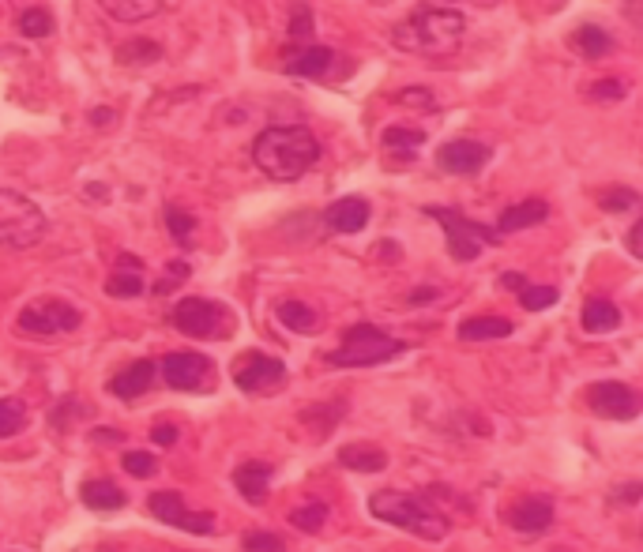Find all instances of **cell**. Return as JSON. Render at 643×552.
<instances>
[{
    "instance_id": "cell-38",
    "label": "cell",
    "mask_w": 643,
    "mask_h": 552,
    "mask_svg": "<svg viewBox=\"0 0 643 552\" xmlns=\"http://www.w3.org/2000/svg\"><path fill=\"white\" fill-rule=\"evenodd\" d=\"M290 38H298V42L313 38V8H309V4H298V8H294V16H290Z\"/></svg>"
},
{
    "instance_id": "cell-18",
    "label": "cell",
    "mask_w": 643,
    "mask_h": 552,
    "mask_svg": "<svg viewBox=\"0 0 643 552\" xmlns=\"http://www.w3.org/2000/svg\"><path fill=\"white\" fill-rule=\"evenodd\" d=\"M271 474H275V470H271V462L249 459V462H241V466L234 470V485H237V492L249 500V504H264Z\"/></svg>"
},
{
    "instance_id": "cell-15",
    "label": "cell",
    "mask_w": 643,
    "mask_h": 552,
    "mask_svg": "<svg viewBox=\"0 0 643 552\" xmlns=\"http://www.w3.org/2000/svg\"><path fill=\"white\" fill-rule=\"evenodd\" d=\"M155 376H158L155 361H132V365L121 368V372L110 380V395H113V399H121V402L140 399L143 391H151Z\"/></svg>"
},
{
    "instance_id": "cell-13",
    "label": "cell",
    "mask_w": 643,
    "mask_h": 552,
    "mask_svg": "<svg viewBox=\"0 0 643 552\" xmlns=\"http://www.w3.org/2000/svg\"><path fill=\"white\" fill-rule=\"evenodd\" d=\"M489 158H493V151L478 139H448L437 151V166L455 177H474L489 166Z\"/></svg>"
},
{
    "instance_id": "cell-29",
    "label": "cell",
    "mask_w": 643,
    "mask_h": 552,
    "mask_svg": "<svg viewBox=\"0 0 643 552\" xmlns=\"http://www.w3.org/2000/svg\"><path fill=\"white\" fill-rule=\"evenodd\" d=\"M328 522V504H301L290 511V526H298L301 534H316Z\"/></svg>"
},
{
    "instance_id": "cell-17",
    "label": "cell",
    "mask_w": 643,
    "mask_h": 552,
    "mask_svg": "<svg viewBox=\"0 0 643 552\" xmlns=\"http://www.w3.org/2000/svg\"><path fill=\"white\" fill-rule=\"evenodd\" d=\"M335 64V53L328 46H305L298 53L286 57V76H301V79H324Z\"/></svg>"
},
{
    "instance_id": "cell-46",
    "label": "cell",
    "mask_w": 643,
    "mask_h": 552,
    "mask_svg": "<svg viewBox=\"0 0 643 552\" xmlns=\"http://www.w3.org/2000/svg\"><path fill=\"white\" fill-rule=\"evenodd\" d=\"M501 282H504V286H508V290H523V286H527V278L516 275V271H508V275H504Z\"/></svg>"
},
{
    "instance_id": "cell-21",
    "label": "cell",
    "mask_w": 643,
    "mask_h": 552,
    "mask_svg": "<svg viewBox=\"0 0 643 552\" xmlns=\"http://www.w3.org/2000/svg\"><path fill=\"white\" fill-rule=\"evenodd\" d=\"M339 462L346 470H358V474H377L388 466V451H380L377 444H346L339 451Z\"/></svg>"
},
{
    "instance_id": "cell-43",
    "label": "cell",
    "mask_w": 643,
    "mask_h": 552,
    "mask_svg": "<svg viewBox=\"0 0 643 552\" xmlns=\"http://www.w3.org/2000/svg\"><path fill=\"white\" fill-rule=\"evenodd\" d=\"M151 444H158V447L177 444V429H173V425H155V429H151Z\"/></svg>"
},
{
    "instance_id": "cell-4",
    "label": "cell",
    "mask_w": 643,
    "mask_h": 552,
    "mask_svg": "<svg viewBox=\"0 0 643 552\" xmlns=\"http://www.w3.org/2000/svg\"><path fill=\"white\" fill-rule=\"evenodd\" d=\"M399 353H407L403 338H392L388 331H380L373 323H354L343 335V346L328 353L331 368H373L392 361Z\"/></svg>"
},
{
    "instance_id": "cell-34",
    "label": "cell",
    "mask_w": 643,
    "mask_h": 552,
    "mask_svg": "<svg viewBox=\"0 0 643 552\" xmlns=\"http://www.w3.org/2000/svg\"><path fill=\"white\" fill-rule=\"evenodd\" d=\"M519 305L527 312H542V308L557 305V290L553 286H523L519 290Z\"/></svg>"
},
{
    "instance_id": "cell-45",
    "label": "cell",
    "mask_w": 643,
    "mask_h": 552,
    "mask_svg": "<svg viewBox=\"0 0 643 552\" xmlns=\"http://www.w3.org/2000/svg\"><path fill=\"white\" fill-rule=\"evenodd\" d=\"M640 237H643V222H636V226L628 230V252H632V256H640V252H643V248H640Z\"/></svg>"
},
{
    "instance_id": "cell-28",
    "label": "cell",
    "mask_w": 643,
    "mask_h": 552,
    "mask_svg": "<svg viewBox=\"0 0 643 552\" xmlns=\"http://www.w3.org/2000/svg\"><path fill=\"white\" fill-rule=\"evenodd\" d=\"M27 429V406L19 399H0V440Z\"/></svg>"
},
{
    "instance_id": "cell-42",
    "label": "cell",
    "mask_w": 643,
    "mask_h": 552,
    "mask_svg": "<svg viewBox=\"0 0 643 552\" xmlns=\"http://www.w3.org/2000/svg\"><path fill=\"white\" fill-rule=\"evenodd\" d=\"M640 492H643L640 481H628L621 492H610V504H636V500H640Z\"/></svg>"
},
{
    "instance_id": "cell-11",
    "label": "cell",
    "mask_w": 643,
    "mask_h": 552,
    "mask_svg": "<svg viewBox=\"0 0 643 552\" xmlns=\"http://www.w3.org/2000/svg\"><path fill=\"white\" fill-rule=\"evenodd\" d=\"M162 384L173 387V391H207L211 387V361L204 353L192 350H177L170 357H162Z\"/></svg>"
},
{
    "instance_id": "cell-10",
    "label": "cell",
    "mask_w": 643,
    "mask_h": 552,
    "mask_svg": "<svg viewBox=\"0 0 643 552\" xmlns=\"http://www.w3.org/2000/svg\"><path fill=\"white\" fill-rule=\"evenodd\" d=\"M147 511H151L158 522L177 526V530H189V534H211V530H215V519H211L207 511H192L181 492H166V489L151 492V496H147Z\"/></svg>"
},
{
    "instance_id": "cell-31",
    "label": "cell",
    "mask_w": 643,
    "mask_h": 552,
    "mask_svg": "<svg viewBox=\"0 0 643 552\" xmlns=\"http://www.w3.org/2000/svg\"><path fill=\"white\" fill-rule=\"evenodd\" d=\"M117 61H121V64H151V61H162V49H158L155 42H143V38H136L132 46L117 49Z\"/></svg>"
},
{
    "instance_id": "cell-8",
    "label": "cell",
    "mask_w": 643,
    "mask_h": 552,
    "mask_svg": "<svg viewBox=\"0 0 643 552\" xmlns=\"http://www.w3.org/2000/svg\"><path fill=\"white\" fill-rule=\"evenodd\" d=\"M16 327L23 335H68L79 327V312L61 297H38L19 312Z\"/></svg>"
},
{
    "instance_id": "cell-16",
    "label": "cell",
    "mask_w": 643,
    "mask_h": 552,
    "mask_svg": "<svg viewBox=\"0 0 643 552\" xmlns=\"http://www.w3.org/2000/svg\"><path fill=\"white\" fill-rule=\"evenodd\" d=\"M324 222L335 233H361L365 222H369V203L361 200V196H343V200H335L324 211Z\"/></svg>"
},
{
    "instance_id": "cell-1",
    "label": "cell",
    "mask_w": 643,
    "mask_h": 552,
    "mask_svg": "<svg viewBox=\"0 0 643 552\" xmlns=\"http://www.w3.org/2000/svg\"><path fill=\"white\" fill-rule=\"evenodd\" d=\"M252 162L264 169L271 181H298L320 162V139L305 124H271L252 143Z\"/></svg>"
},
{
    "instance_id": "cell-25",
    "label": "cell",
    "mask_w": 643,
    "mask_h": 552,
    "mask_svg": "<svg viewBox=\"0 0 643 552\" xmlns=\"http://www.w3.org/2000/svg\"><path fill=\"white\" fill-rule=\"evenodd\" d=\"M275 316H279L290 331H298V335H316V327H320V312H313L305 301H279V305H275Z\"/></svg>"
},
{
    "instance_id": "cell-12",
    "label": "cell",
    "mask_w": 643,
    "mask_h": 552,
    "mask_svg": "<svg viewBox=\"0 0 643 552\" xmlns=\"http://www.w3.org/2000/svg\"><path fill=\"white\" fill-rule=\"evenodd\" d=\"M587 402H591V410L598 417H606V421H632V417L640 414V399H636V391L621 380H602V384H591L587 387Z\"/></svg>"
},
{
    "instance_id": "cell-26",
    "label": "cell",
    "mask_w": 643,
    "mask_h": 552,
    "mask_svg": "<svg viewBox=\"0 0 643 552\" xmlns=\"http://www.w3.org/2000/svg\"><path fill=\"white\" fill-rule=\"evenodd\" d=\"M384 147L395 154H403V158H414V154L422 151L425 143V132L422 128H403V124H392V128H384Z\"/></svg>"
},
{
    "instance_id": "cell-3",
    "label": "cell",
    "mask_w": 643,
    "mask_h": 552,
    "mask_svg": "<svg viewBox=\"0 0 643 552\" xmlns=\"http://www.w3.org/2000/svg\"><path fill=\"white\" fill-rule=\"evenodd\" d=\"M369 511L388 526H399L407 534H418L425 541H444L448 537V519L440 515L437 507H429L425 500L410 496L399 489H380L369 496Z\"/></svg>"
},
{
    "instance_id": "cell-32",
    "label": "cell",
    "mask_w": 643,
    "mask_h": 552,
    "mask_svg": "<svg viewBox=\"0 0 643 552\" xmlns=\"http://www.w3.org/2000/svg\"><path fill=\"white\" fill-rule=\"evenodd\" d=\"M19 31L27 34V38H46V34H53V16L42 12V8H27L19 16Z\"/></svg>"
},
{
    "instance_id": "cell-44",
    "label": "cell",
    "mask_w": 643,
    "mask_h": 552,
    "mask_svg": "<svg viewBox=\"0 0 643 552\" xmlns=\"http://www.w3.org/2000/svg\"><path fill=\"white\" fill-rule=\"evenodd\" d=\"M437 301V286H418L410 293V305H433Z\"/></svg>"
},
{
    "instance_id": "cell-47",
    "label": "cell",
    "mask_w": 643,
    "mask_h": 552,
    "mask_svg": "<svg viewBox=\"0 0 643 552\" xmlns=\"http://www.w3.org/2000/svg\"><path fill=\"white\" fill-rule=\"evenodd\" d=\"M91 121H95L98 128H102V124H113V109H95V113H91Z\"/></svg>"
},
{
    "instance_id": "cell-35",
    "label": "cell",
    "mask_w": 643,
    "mask_h": 552,
    "mask_svg": "<svg viewBox=\"0 0 643 552\" xmlns=\"http://www.w3.org/2000/svg\"><path fill=\"white\" fill-rule=\"evenodd\" d=\"M241 545H245V552H286L283 537L271 534V530H249L241 537Z\"/></svg>"
},
{
    "instance_id": "cell-27",
    "label": "cell",
    "mask_w": 643,
    "mask_h": 552,
    "mask_svg": "<svg viewBox=\"0 0 643 552\" xmlns=\"http://www.w3.org/2000/svg\"><path fill=\"white\" fill-rule=\"evenodd\" d=\"M572 46L583 49V57H606L613 49V38L602 27H595V23H583V27H576V34H572Z\"/></svg>"
},
{
    "instance_id": "cell-33",
    "label": "cell",
    "mask_w": 643,
    "mask_h": 552,
    "mask_svg": "<svg viewBox=\"0 0 643 552\" xmlns=\"http://www.w3.org/2000/svg\"><path fill=\"white\" fill-rule=\"evenodd\" d=\"M166 226H170V233H173V241H177V245H185L189 248L192 241V230H196V218L189 215V211H181V207H170V211H166Z\"/></svg>"
},
{
    "instance_id": "cell-40",
    "label": "cell",
    "mask_w": 643,
    "mask_h": 552,
    "mask_svg": "<svg viewBox=\"0 0 643 552\" xmlns=\"http://www.w3.org/2000/svg\"><path fill=\"white\" fill-rule=\"evenodd\" d=\"M181 278H189V263H185V260H173L170 263V278H162V282L155 286V293H158V297H162V293H170L173 286L181 282Z\"/></svg>"
},
{
    "instance_id": "cell-2",
    "label": "cell",
    "mask_w": 643,
    "mask_h": 552,
    "mask_svg": "<svg viewBox=\"0 0 643 552\" xmlns=\"http://www.w3.org/2000/svg\"><path fill=\"white\" fill-rule=\"evenodd\" d=\"M463 34H467V19L459 16V12L429 8V12H418L407 23H399L392 42L399 49H407V53L444 57V53H455V49L463 46Z\"/></svg>"
},
{
    "instance_id": "cell-20",
    "label": "cell",
    "mask_w": 643,
    "mask_h": 552,
    "mask_svg": "<svg viewBox=\"0 0 643 552\" xmlns=\"http://www.w3.org/2000/svg\"><path fill=\"white\" fill-rule=\"evenodd\" d=\"M79 496H83V504L91 507V511H121V507L128 504L125 489H117L110 477H91V481H83Z\"/></svg>"
},
{
    "instance_id": "cell-36",
    "label": "cell",
    "mask_w": 643,
    "mask_h": 552,
    "mask_svg": "<svg viewBox=\"0 0 643 552\" xmlns=\"http://www.w3.org/2000/svg\"><path fill=\"white\" fill-rule=\"evenodd\" d=\"M121 466H125L132 477H151L158 470V462L151 451H125V455H121Z\"/></svg>"
},
{
    "instance_id": "cell-24",
    "label": "cell",
    "mask_w": 643,
    "mask_h": 552,
    "mask_svg": "<svg viewBox=\"0 0 643 552\" xmlns=\"http://www.w3.org/2000/svg\"><path fill=\"white\" fill-rule=\"evenodd\" d=\"M621 323V308L606 301V297H591L587 305H583V327L591 331V335H606Z\"/></svg>"
},
{
    "instance_id": "cell-19",
    "label": "cell",
    "mask_w": 643,
    "mask_h": 552,
    "mask_svg": "<svg viewBox=\"0 0 643 552\" xmlns=\"http://www.w3.org/2000/svg\"><path fill=\"white\" fill-rule=\"evenodd\" d=\"M549 218V203L546 200H523L516 207H508L501 218H497V233H519L531 230V226H542Z\"/></svg>"
},
{
    "instance_id": "cell-22",
    "label": "cell",
    "mask_w": 643,
    "mask_h": 552,
    "mask_svg": "<svg viewBox=\"0 0 643 552\" xmlns=\"http://www.w3.org/2000/svg\"><path fill=\"white\" fill-rule=\"evenodd\" d=\"M102 12L113 16L117 23H143L162 12V0H98Z\"/></svg>"
},
{
    "instance_id": "cell-30",
    "label": "cell",
    "mask_w": 643,
    "mask_h": 552,
    "mask_svg": "<svg viewBox=\"0 0 643 552\" xmlns=\"http://www.w3.org/2000/svg\"><path fill=\"white\" fill-rule=\"evenodd\" d=\"M106 293H110V297H140V293H143L140 271H128V267L113 271L110 282H106Z\"/></svg>"
},
{
    "instance_id": "cell-37",
    "label": "cell",
    "mask_w": 643,
    "mask_h": 552,
    "mask_svg": "<svg viewBox=\"0 0 643 552\" xmlns=\"http://www.w3.org/2000/svg\"><path fill=\"white\" fill-rule=\"evenodd\" d=\"M640 207V196L632 192V188H617L610 196H602V211H610V215H621V211H636Z\"/></svg>"
},
{
    "instance_id": "cell-14",
    "label": "cell",
    "mask_w": 643,
    "mask_h": 552,
    "mask_svg": "<svg viewBox=\"0 0 643 552\" xmlns=\"http://www.w3.org/2000/svg\"><path fill=\"white\" fill-rule=\"evenodd\" d=\"M553 515H557V507L549 496H523L504 511V522L519 534H546L553 526Z\"/></svg>"
},
{
    "instance_id": "cell-39",
    "label": "cell",
    "mask_w": 643,
    "mask_h": 552,
    "mask_svg": "<svg viewBox=\"0 0 643 552\" xmlns=\"http://www.w3.org/2000/svg\"><path fill=\"white\" fill-rule=\"evenodd\" d=\"M591 98L595 102H621L625 98V83L621 79H598L595 87H591Z\"/></svg>"
},
{
    "instance_id": "cell-6",
    "label": "cell",
    "mask_w": 643,
    "mask_h": 552,
    "mask_svg": "<svg viewBox=\"0 0 643 552\" xmlns=\"http://www.w3.org/2000/svg\"><path fill=\"white\" fill-rule=\"evenodd\" d=\"M425 215L444 226V241H448V252H452L455 263L478 260V256H482V248L497 245V237H501L493 226L471 222L463 211H452V207H425Z\"/></svg>"
},
{
    "instance_id": "cell-9",
    "label": "cell",
    "mask_w": 643,
    "mask_h": 552,
    "mask_svg": "<svg viewBox=\"0 0 643 552\" xmlns=\"http://www.w3.org/2000/svg\"><path fill=\"white\" fill-rule=\"evenodd\" d=\"M234 384L249 395H275L286 384V365L271 353L249 350L234 361Z\"/></svg>"
},
{
    "instance_id": "cell-7",
    "label": "cell",
    "mask_w": 643,
    "mask_h": 552,
    "mask_svg": "<svg viewBox=\"0 0 643 552\" xmlns=\"http://www.w3.org/2000/svg\"><path fill=\"white\" fill-rule=\"evenodd\" d=\"M173 327L196 342H222L234 335V312L207 297H185L173 308Z\"/></svg>"
},
{
    "instance_id": "cell-41",
    "label": "cell",
    "mask_w": 643,
    "mask_h": 552,
    "mask_svg": "<svg viewBox=\"0 0 643 552\" xmlns=\"http://www.w3.org/2000/svg\"><path fill=\"white\" fill-rule=\"evenodd\" d=\"M399 102L403 106H437L433 91H425V87H407V91L399 94Z\"/></svg>"
},
{
    "instance_id": "cell-23",
    "label": "cell",
    "mask_w": 643,
    "mask_h": 552,
    "mask_svg": "<svg viewBox=\"0 0 643 552\" xmlns=\"http://www.w3.org/2000/svg\"><path fill=\"white\" fill-rule=\"evenodd\" d=\"M512 335V323L504 316H474V320L459 323V338L463 342H493V338Z\"/></svg>"
},
{
    "instance_id": "cell-5",
    "label": "cell",
    "mask_w": 643,
    "mask_h": 552,
    "mask_svg": "<svg viewBox=\"0 0 643 552\" xmlns=\"http://www.w3.org/2000/svg\"><path fill=\"white\" fill-rule=\"evenodd\" d=\"M49 222L42 207L27 200L16 188H0V245L4 248H34L46 237Z\"/></svg>"
}]
</instances>
